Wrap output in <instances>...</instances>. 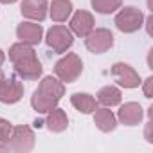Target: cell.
<instances>
[{
	"label": "cell",
	"instance_id": "obj_1",
	"mask_svg": "<svg viewBox=\"0 0 153 153\" xmlns=\"http://www.w3.org/2000/svg\"><path fill=\"white\" fill-rule=\"evenodd\" d=\"M83 72V61L76 52H67L54 63V74L63 83H74Z\"/></svg>",
	"mask_w": 153,
	"mask_h": 153
},
{
	"label": "cell",
	"instance_id": "obj_2",
	"mask_svg": "<svg viewBox=\"0 0 153 153\" xmlns=\"http://www.w3.org/2000/svg\"><path fill=\"white\" fill-rule=\"evenodd\" d=\"M144 24V15L140 9L133 7V6H126V7H119L117 15H115V27L124 33V34H131L137 33Z\"/></svg>",
	"mask_w": 153,
	"mask_h": 153
},
{
	"label": "cell",
	"instance_id": "obj_3",
	"mask_svg": "<svg viewBox=\"0 0 153 153\" xmlns=\"http://www.w3.org/2000/svg\"><path fill=\"white\" fill-rule=\"evenodd\" d=\"M45 43L49 49H52L58 54H65L72 43H74V34L68 27L65 25H52L47 34H45Z\"/></svg>",
	"mask_w": 153,
	"mask_h": 153
},
{
	"label": "cell",
	"instance_id": "obj_4",
	"mask_svg": "<svg viewBox=\"0 0 153 153\" xmlns=\"http://www.w3.org/2000/svg\"><path fill=\"white\" fill-rule=\"evenodd\" d=\"M34 144H36V137H34L33 128H29V126H13V131L7 139V146H9L11 151L29 153V151H33Z\"/></svg>",
	"mask_w": 153,
	"mask_h": 153
},
{
	"label": "cell",
	"instance_id": "obj_5",
	"mask_svg": "<svg viewBox=\"0 0 153 153\" xmlns=\"http://www.w3.org/2000/svg\"><path fill=\"white\" fill-rule=\"evenodd\" d=\"M85 45L94 54H105L114 47V34L106 27L94 29L88 36H85Z\"/></svg>",
	"mask_w": 153,
	"mask_h": 153
},
{
	"label": "cell",
	"instance_id": "obj_6",
	"mask_svg": "<svg viewBox=\"0 0 153 153\" xmlns=\"http://www.w3.org/2000/svg\"><path fill=\"white\" fill-rule=\"evenodd\" d=\"M112 76H114V79L124 88H137L140 85L139 72L131 65L123 63V61H117V63L112 65Z\"/></svg>",
	"mask_w": 153,
	"mask_h": 153
},
{
	"label": "cell",
	"instance_id": "obj_7",
	"mask_svg": "<svg viewBox=\"0 0 153 153\" xmlns=\"http://www.w3.org/2000/svg\"><path fill=\"white\" fill-rule=\"evenodd\" d=\"M68 29L72 31V34L79 36V38H85L88 36L94 29H96V20H94V15L90 11H76L74 15H70V24H68Z\"/></svg>",
	"mask_w": 153,
	"mask_h": 153
},
{
	"label": "cell",
	"instance_id": "obj_8",
	"mask_svg": "<svg viewBox=\"0 0 153 153\" xmlns=\"http://www.w3.org/2000/svg\"><path fill=\"white\" fill-rule=\"evenodd\" d=\"M20 13L31 22H43L49 15V2L47 0H22Z\"/></svg>",
	"mask_w": 153,
	"mask_h": 153
},
{
	"label": "cell",
	"instance_id": "obj_9",
	"mask_svg": "<svg viewBox=\"0 0 153 153\" xmlns=\"http://www.w3.org/2000/svg\"><path fill=\"white\" fill-rule=\"evenodd\" d=\"M16 38L24 43H29V45H38L42 40H43V27L38 24V22H22L18 24L16 27Z\"/></svg>",
	"mask_w": 153,
	"mask_h": 153
},
{
	"label": "cell",
	"instance_id": "obj_10",
	"mask_svg": "<svg viewBox=\"0 0 153 153\" xmlns=\"http://www.w3.org/2000/svg\"><path fill=\"white\" fill-rule=\"evenodd\" d=\"M115 117L124 126H137L142 121V117H144V110H142L140 103L130 101V103L121 105V108H119V112H117Z\"/></svg>",
	"mask_w": 153,
	"mask_h": 153
},
{
	"label": "cell",
	"instance_id": "obj_11",
	"mask_svg": "<svg viewBox=\"0 0 153 153\" xmlns=\"http://www.w3.org/2000/svg\"><path fill=\"white\" fill-rule=\"evenodd\" d=\"M36 92L45 96V97H49V99H52V101L59 103V99L65 94V83L61 79H58L56 76H45V78L40 81Z\"/></svg>",
	"mask_w": 153,
	"mask_h": 153
},
{
	"label": "cell",
	"instance_id": "obj_12",
	"mask_svg": "<svg viewBox=\"0 0 153 153\" xmlns=\"http://www.w3.org/2000/svg\"><path fill=\"white\" fill-rule=\"evenodd\" d=\"M24 97V85L15 78H6L0 85V103L4 105H15Z\"/></svg>",
	"mask_w": 153,
	"mask_h": 153
},
{
	"label": "cell",
	"instance_id": "obj_13",
	"mask_svg": "<svg viewBox=\"0 0 153 153\" xmlns=\"http://www.w3.org/2000/svg\"><path fill=\"white\" fill-rule=\"evenodd\" d=\"M13 65H15V72L20 76L22 79H38L43 74V67H42V63L38 61L36 56L22 59V61H16Z\"/></svg>",
	"mask_w": 153,
	"mask_h": 153
},
{
	"label": "cell",
	"instance_id": "obj_14",
	"mask_svg": "<svg viewBox=\"0 0 153 153\" xmlns=\"http://www.w3.org/2000/svg\"><path fill=\"white\" fill-rule=\"evenodd\" d=\"M94 124L103 133H110L117 128V117L108 106H101V108L97 106L94 110Z\"/></svg>",
	"mask_w": 153,
	"mask_h": 153
},
{
	"label": "cell",
	"instance_id": "obj_15",
	"mask_svg": "<svg viewBox=\"0 0 153 153\" xmlns=\"http://www.w3.org/2000/svg\"><path fill=\"white\" fill-rule=\"evenodd\" d=\"M70 105L78 110L79 114H94V110L97 108V99L87 92H76L70 96Z\"/></svg>",
	"mask_w": 153,
	"mask_h": 153
},
{
	"label": "cell",
	"instance_id": "obj_16",
	"mask_svg": "<svg viewBox=\"0 0 153 153\" xmlns=\"http://www.w3.org/2000/svg\"><path fill=\"white\" fill-rule=\"evenodd\" d=\"M45 115H47L45 124H47V128L52 133H61V131H65L68 128V115L65 114V110H61V108L56 106L51 112H47Z\"/></svg>",
	"mask_w": 153,
	"mask_h": 153
},
{
	"label": "cell",
	"instance_id": "obj_17",
	"mask_svg": "<svg viewBox=\"0 0 153 153\" xmlns=\"http://www.w3.org/2000/svg\"><path fill=\"white\" fill-rule=\"evenodd\" d=\"M72 2L70 0H52L49 4V15L54 22L61 24V22H67L72 15Z\"/></svg>",
	"mask_w": 153,
	"mask_h": 153
},
{
	"label": "cell",
	"instance_id": "obj_18",
	"mask_svg": "<svg viewBox=\"0 0 153 153\" xmlns=\"http://www.w3.org/2000/svg\"><path fill=\"white\" fill-rule=\"evenodd\" d=\"M121 101H123V94H121V90H119L117 87H114V85H106V87H103V88L97 92V105H101V106L112 108V106L121 105Z\"/></svg>",
	"mask_w": 153,
	"mask_h": 153
},
{
	"label": "cell",
	"instance_id": "obj_19",
	"mask_svg": "<svg viewBox=\"0 0 153 153\" xmlns=\"http://www.w3.org/2000/svg\"><path fill=\"white\" fill-rule=\"evenodd\" d=\"M36 52H34V47L29 45V43H24V42H18L15 45L9 47V59L13 63L16 61H22V59H27V58H34Z\"/></svg>",
	"mask_w": 153,
	"mask_h": 153
},
{
	"label": "cell",
	"instance_id": "obj_20",
	"mask_svg": "<svg viewBox=\"0 0 153 153\" xmlns=\"http://www.w3.org/2000/svg\"><path fill=\"white\" fill-rule=\"evenodd\" d=\"M31 106L38 114H47V112H51L52 108L58 106V101H52V99H49V97H45V96H42L34 90V94L31 96Z\"/></svg>",
	"mask_w": 153,
	"mask_h": 153
},
{
	"label": "cell",
	"instance_id": "obj_21",
	"mask_svg": "<svg viewBox=\"0 0 153 153\" xmlns=\"http://www.w3.org/2000/svg\"><path fill=\"white\" fill-rule=\"evenodd\" d=\"M92 9L99 15H112L123 7V0H90Z\"/></svg>",
	"mask_w": 153,
	"mask_h": 153
},
{
	"label": "cell",
	"instance_id": "obj_22",
	"mask_svg": "<svg viewBox=\"0 0 153 153\" xmlns=\"http://www.w3.org/2000/svg\"><path fill=\"white\" fill-rule=\"evenodd\" d=\"M11 131H13V124H11L7 119L0 117V142H7Z\"/></svg>",
	"mask_w": 153,
	"mask_h": 153
},
{
	"label": "cell",
	"instance_id": "obj_23",
	"mask_svg": "<svg viewBox=\"0 0 153 153\" xmlns=\"http://www.w3.org/2000/svg\"><path fill=\"white\" fill-rule=\"evenodd\" d=\"M140 83H142V94H144V97L151 99V97H153V78L149 76V78H146V79L140 81Z\"/></svg>",
	"mask_w": 153,
	"mask_h": 153
},
{
	"label": "cell",
	"instance_id": "obj_24",
	"mask_svg": "<svg viewBox=\"0 0 153 153\" xmlns=\"http://www.w3.org/2000/svg\"><path fill=\"white\" fill-rule=\"evenodd\" d=\"M151 121H148V124H146V130H144V139H146V142H153V137H151Z\"/></svg>",
	"mask_w": 153,
	"mask_h": 153
},
{
	"label": "cell",
	"instance_id": "obj_25",
	"mask_svg": "<svg viewBox=\"0 0 153 153\" xmlns=\"http://www.w3.org/2000/svg\"><path fill=\"white\" fill-rule=\"evenodd\" d=\"M151 24H153V16L149 15V16H146V18H144V24H142V25H146L148 34H151Z\"/></svg>",
	"mask_w": 153,
	"mask_h": 153
},
{
	"label": "cell",
	"instance_id": "obj_26",
	"mask_svg": "<svg viewBox=\"0 0 153 153\" xmlns=\"http://www.w3.org/2000/svg\"><path fill=\"white\" fill-rule=\"evenodd\" d=\"M11 149H9V146H7V142H0V153H9Z\"/></svg>",
	"mask_w": 153,
	"mask_h": 153
},
{
	"label": "cell",
	"instance_id": "obj_27",
	"mask_svg": "<svg viewBox=\"0 0 153 153\" xmlns=\"http://www.w3.org/2000/svg\"><path fill=\"white\" fill-rule=\"evenodd\" d=\"M4 61H6V52H4L2 49H0V65H2Z\"/></svg>",
	"mask_w": 153,
	"mask_h": 153
},
{
	"label": "cell",
	"instance_id": "obj_28",
	"mask_svg": "<svg viewBox=\"0 0 153 153\" xmlns=\"http://www.w3.org/2000/svg\"><path fill=\"white\" fill-rule=\"evenodd\" d=\"M16 0H0V4H15Z\"/></svg>",
	"mask_w": 153,
	"mask_h": 153
},
{
	"label": "cell",
	"instance_id": "obj_29",
	"mask_svg": "<svg viewBox=\"0 0 153 153\" xmlns=\"http://www.w3.org/2000/svg\"><path fill=\"white\" fill-rule=\"evenodd\" d=\"M4 79H6V76H4V72H2V70H0V85L4 83Z\"/></svg>",
	"mask_w": 153,
	"mask_h": 153
}]
</instances>
